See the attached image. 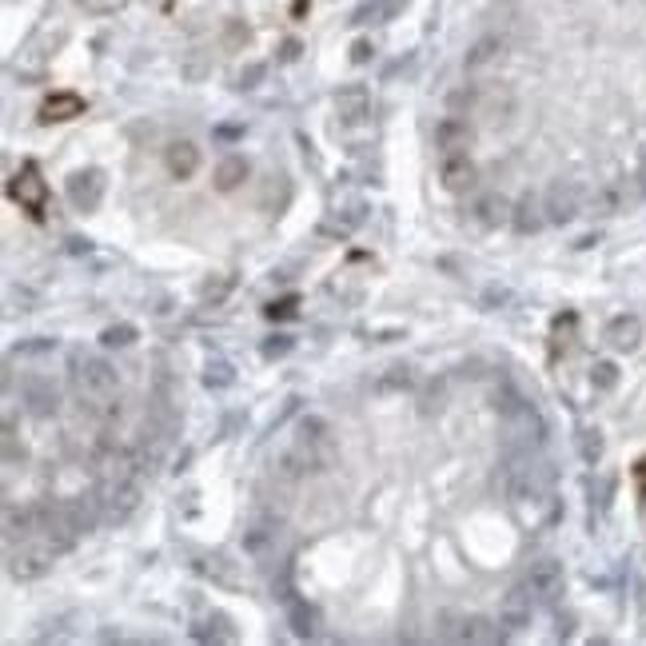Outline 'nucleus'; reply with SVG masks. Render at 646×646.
Wrapping results in <instances>:
<instances>
[{"instance_id": "1", "label": "nucleus", "mask_w": 646, "mask_h": 646, "mask_svg": "<svg viewBox=\"0 0 646 646\" xmlns=\"http://www.w3.org/2000/svg\"><path fill=\"white\" fill-rule=\"evenodd\" d=\"M68 379H72V391H76L88 407H96V411H116L120 379H116V371H112L108 359H100V355H72Z\"/></svg>"}, {"instance_id": "2", "label": "nucleus", "mask_w": 646, "mask_h": 646, "mask_svg": "<svg viewBox=\"0 0 646 646\" xmlns=\"http://www.w3.org/2000/svg\"><path fill=\"white\" fill-rule=\"evenodd\" d=\"M543 212H547V224H571L583 212V184L579 180H555L543 192Z\"/></svg>"}, {"instance_id": "3", "label": "nucleus", "mask_w": 646, "mask_h": 646, "mask_svg": "<svg viewBox=\"0 0 646 646\" xmlns=\"http://www.w3.org/2000/svg\"><path fill=\"white\" fill-rule=\"evenodd\" d=\"M8 196L32 216V220H44V204H48V184L40 180V172L32 168V164H24L16 176H12V184H8Z\"/></svg>"}, {"instance_id": "4", "label": "nucleus", "mask_w": 646, "mask_h": 646, "mask_svg": "<svg viewBox=\"0 0 646 646\" xmlns=\"http://www.w3.org/2000/svg\"><path fill=\"white\" fill-rule=\"evenodd\" d=\"M523 587L531 591L535 603H559V595H563V587H567L563 563H559V559H539V563H531Z\"/></svg>"}, {"instance_id": "5", "label": "nucleus", "mask_w": 646, "mask_h": 646, "mask_svg": "<svg viewBox=\"0 0 646 646\" xmlns=\"http://www.w3.org/2000/svg\"><path fill=\"white\" fill-rule=\"evenodd\" d=\"M439 184H443V192H451V196H467V192H475V184H479V168H475V160H471L467 152H451V156H443V164H439Z\"/></svg>"}, {"instance_id": "6", "label": "nucleus", "mask_w": 646, "mask_h": 646, "mask_svg": "<svg viewBox=\"0 0 646 646\" xmlns=\"http://www.w3.org/2000/svg\"><path fill=\"white\" fill-rule=\"evenodd\" d=\"M439 639H447V643L491 646L503 639V631H499L491 619H483V615H455V627H447Z\"/></svg>"}, {"instance_id": "7", "label": "nucleus", "mask_w": 646, "mask_h": 646, "mask_svg": "<svg viewBox=\"0 0 646 646\" xmlns=\"http://www.w3.org/2000/svg\"><path fill=\"white\" fill-rule=\"evenodd\" d=\"M104 188H108L104 172L100 168H84V172H76L68 180V200H72L76 212H96L100 200H104Z\"/></svg>"}, {"instance_id": "8", "label": "nucleus", "mask_w": 646, "mask_h": 646, "mask_svg": "<svg viewBox=\"0 0 646 646\" xmlns=\"http://www.w3.org/2000/svg\"><path fill=\"white\" fill-rule=\"evenodd\" d=\"M531 615H535V599L527 587H511L499 603V627L507 635H519L523 627H531Z\"/></svg>"}, {"instance_id": "9", "label": "nucleus", "mask_w": 646, "mask_h": 646, "mask_svg": "<svg viewBox=\"0 0 646 646\" xmlns=\"http://www.w3.org/2000/svg\"><path fill=\"white\" fill-rule=\"evenodd\" d=\"M52 547H20V551H8V575L20 579V583H32L40 575H48L52 567Z\"/></svg>"}, {"instance_id": "10", "label": "nucleus", "mask_w": 646, "mask_h": 646, "mask_svg": "<svg viewBox=\"0 0 646 646\" xmlns=\"http://www.w3.org/2000/svg\"><path fill=\"white\" fill-rule=\"evenodd\" d=\"M200 160H204V152L196 140H172L164 148V168L172 180H192L200 172Z\"/></svg>"}, {"instance_id": "11", "label": "nucleus", "mask_w": 646, "mask_h": 646, "mask_svg": "<svg viewBox=\"0 0 646 646\" xmlns=\"http://www.w3.org/2000/svg\"><path fill=\"white\" fill-rule=\"evenodd\" d=\"M471 140H475V128H471L467 120H459V116H447V120H439V124H435V148H439L443 156H451V152H467V148H471Z\"/></svg>"}, {"instance_id": "12", "label": "nucleus", "mask_w": 646, "mask_h": 646, "mask_svg": "<svg viewBox=\"0 0 646 646\" xmlns=\"http://www.w3.org/2000/svg\"><path fill=\"white\" fill-rule=\"evenodd\" d=\"M76 116H84V100L76 92H52L40 104V120L44 124H64V120H76Z\"/></svg>"}, {"instance_id": "13", "label": "nucleus", "mask_w": 646, "mask_h": 646, "mask_svg": "<svg viewBox=\"0 0 646 646\" xmlns=\"http://www.w3.org/2000/svg\"><path fill=\"white\" fill-rule=\"evenodd\" d=\"M192 559H196L192 567H196L204 579H212V583H220V587H236V583H240V579H236V563H228L224 555H216V551H196Z\"/></svg>"}, {"instance_id": "14", "label": "nucleus", "mask_w": 646, "mask_h": 646, "mask_svg": "<svg viewBox=\"0 0 646 646\" xmlns=\"http://www.w3.org/2000/svg\"><path fill=\"white\" fill-rule=\"evenodd\" d=\"M639 339H643V320L639 316H615L607 323V343L615 351H635Z\"/></svg>"}, {"instance_id": "15", "label": "nucleus", "mask_w": 646, "mask_h": 646, "mask_svg": "<svg viewBox=\"0 0 646 646\" xmlns=\"http://www.w3.org/2000/svg\"><path fill=\"white\" fill-rule=\"evenodd\" d=\"M503 52H507L503 36H483V40H475V44L467 48V56H463V68H467V72H479V68H487V64L503 60Z\"/></svg>"}, {"instance_id": "16", "label": "nucleus", "mask_w": 646, "mask_h": 646, "mask_svg": "<svg viewBox=\"0 0 646 646\" xmlns=\"http://www.w3.org/2000/svg\"><path fill=\"white\" fill-rule=\"evenodd\" d=\"M511 224H515V232L519 236H531V232H539L543 224H547V212H543V200H535V196H523L515 208H511Z\"/></svg>"}, {"instance_id": "17", "label": "nucleus", "mask_w": 646, "mask_h": 646, "mask_svg": "<svg viewBox=\"0 0 646 646\" xmlns=\"http://www.w3.org/2000/svg\"><path fill=\"white\" fill-rule=\"evenodd\" d=\"M367 88L363 84H347V88H339L335 92V112H339V120H363L367 116Z\"/></svg>"}, {"instance_id": "18", "label": "nucleus", "mask_w": 646, "mask_h": 646, "mask_svg": "<svg viewBox=\"0 0 646 646\" xmlns=\"http://www.w3.org/2000/svg\"><path fill=\"white\" fill-rule=\"evenodd\" d=\"M216 192H236L244 180H248V160L244 156H224L220 164H216Z\"/></svg>"}, {"instance_id": "19", "label": "nucleus", "mask_w": 646, "mask_h": 646, "mask_svg": "<svg viewBox=\"0 0 646 646\" xmlns=\"http://www.w3.org/2000/svg\"><path fill=\"white\" fill-rule=\"evenodd\" d=\"M475 220H479L483 228H499V224H507V220H511V204H507V196L487 192V196L475 204Z\"/></svg>"}, {"instance_id": "20", "label": "nucleus", "mask_w": 646, "mask_h": 646, "mask_svg": "<svg viewBox=\"0 0 646 646\" xmlns=\"http://www.w3.org/2000/svg\"><path fill=\"white\" fill-rule=\"evenodd\" d=\"M363 212H367L363 204H351V208H347L343 216H339V212H335V216H327V220L320 224V236H335V240H347V236H351V232H355V228L363 224Z\"/></svg>"}, {"instance_id": "21", "label": "nucleus", "mask_w": 646, "mask_h": 646, "mask_svg": "<svg viewBox=\"0 0 646 646\" xmlns=\"http://www.w3.org/2000/svg\"><path fill=\"white\" fill-rule=\"evenodd\" d=\"M24 399H28L32 415H40V419L56 411V387H48V383H44V387H40V383H28V387H24Z\"/></svg>"}, {"instance_id": "22", "label": "nucleus", "mask_w": 646, "mask_h": 646, "mask_svg": "<svg viewBox=\"0 0 646 646\" xmlns=\"http://www.w3.org/2000/svg\"><path fill=\"white\" fill-rule=\"evenodd\" d=\"M288 615H292V631H296L300 639H308V635H312V611H308L300 599H288Z\"/></svg>"}, {"instance_id": "23", "label": "nucleus", "mask_w": 646, "mask_h": 646, "mask_svg": "<svg viewBox=\"0 0 646 646\" xmlns=\"http://www.w3.org/2000/svg\"><path fill=\"white\" fill-rule=\"evenodd\" d=\"M136 339V327L132 323H116V327H104V335H100V343L104 347H128Z\"/></svg>"}, {"instance_id": "24", "label": "nucleus", "mask_w": 646, "mask_h": 646, "mask_svg": "<svg viewBox=\"0 0 646 646\" xmlns=\"http://www.w3.org/2000/svg\"><path fill=\"white\" fill-rule=\"evenodd\" d=\"M591 383H595L599 391H615V383H619V367H615V363H595Z\"/></svg>"}, {"instance_id": "25", "label": "nucleus", "mask_w": 646, "mask_h": 646, "mask_svg": "<svg viewBox=\"0 0 646 646\" xmlns=\"http://www.w3.org/2000/svg\"><path fill=\"white\" fill-rule=\"evenodd\" d=\"M579 451H583L587 463H599L603 459V435L599 431H583L579 435Z\"/></svg>"}, {"instance_id": "26", "label": "nucleus", "mask_w": 646, "mask_h": 646, "mask_svg": "<svg viewBox=\"0 0 646 646\" xmlns=\"http://www.w3.org/2000/svg\"><path fill=\"white\" fill-rule=\"evenodd\" d=\"M88 16H112V12H120L128 0H76Z\"/></svg>"}, {"instance_id": "27", "label": "nucleus", "mask_w": 646, "mask_h": 646, "mask_svg": "<svg viewBox=\"0 0 646 646\" xmlns=\"http://www.w3.org/2000/svg\"><path fill=\"white\" fill-rule=\"evenodd\" d=\"M296 308H300V300H296V296H284V300L268 304V320H292Z\"/></svg>"}, {"instance_id": "28", "label": "nucleus", "mask_w": 646, "mask_h": 646, "mask_svg": "<svg viewBox=\"0 0 646 646\" xmlns=\"http://www.w3.org/2000/svg\"><path fill=\"white\" fill-rule=\"evenodd\" d=\"M204 383H208V387H228V383H232V367H228V363H212L208 375H204Z\"/></svg>"}, {"instance_id": "29", "label": "nucleus", "mask_w": 646, "mask_h": 646, "mask_svg": "<svg viewBox=\"0 0 646 646\" xmlns=\"http://www.w3.org/2000/svg\"><path fill=\"white\" fill-rule=\"evenodd\" d=\"M387 371H391V375H387L379 387H407V383H411V367H399V363H395V367H387Z\"/></svg>"}, {"instance_id": "30", "label": "nucleus", "mask_w": 646, "mask_h": 646, "mask_svg": "<svg viewBox=\"0 0 646 646\" xmlns=\"http://www.w3.org/2000/svg\"><path fill=\"white\" fill-rule=\"evenodd\" d=\"M288 347H292V339H288V335H280V343H268V347H264V355H268V359H276V355H284Z\"/></svg>"}, {"instance_id": "31", "label": "nucleus", "mask_w": 646, "mask_h": 646, "mask_svg": "<svg viewBox=\"0 0 646 646\" xmlns=\"http://www.w3.org/2000/svg\"><path fill=\"white\" fill-rule=\"evenodd\" d=\"M635 184H639V196H646V148L639 152V168H635Z\"/></svg>"}, {"instance_id": "32", "label": "nucleus", "mask_w": 646, "mask_h": 646, "mask_svg": "<svg viewBox=\"0 0 646 646\" xmlns=\"http://www.w3.org/2000/svg\"><path fill=\"white\" fill-rule=\"evenodd\" d=\"M367 52H371V44H363V40H359V44H355V52H351V60L359 64V60H367Z\"/></svg>"}]
</instances>
